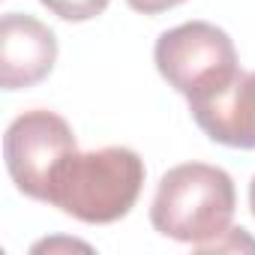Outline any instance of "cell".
<instances>
[{"mask_svg":"<svg viewBox=\"0 0 255 255\" xmlns=\"http://www.w3.org/2000/svg\"><path fill=\"white\" fill-rule=\"evenodd\" d=\"M57 63V36L48 24L27 12L0 18V84L3 90L33 87Z\"/></svg>","mask_w":255,"mask_h":255,"instance_id":"obj_5","label":"cell"},{"mask_svg":"<svg viewBox=\"0 0 255 255\" xmlns=\"http://www.w3.org/2000/svg\"><path fill=\"white\" fill-rule=\"evenodd\" d=\"M39 3L63 21H90L105 12L108 0H39Z\"/></svg>","mask_w":255,"mask_h":255,"instance_id":"obj_7","label":"cell"},{"mask_svg":"<svg viewBox=\"0 0 255 255\" xmlns=\"http://www.w3.org/2000/svg\"><path fill=\"white\" fill-rule=\"evenodd\" d=\"M126 3L141 15H159V12H168V9L186 3V0H126Z\"/></svg>","mask_w":255,"mask_h":255,"instance_id":"obj_8","label":"cell"},{"mask_svg":"<svg viewBox=\"0 0 255 255\" xmlns=\"http://www.w3.org/2000/svg\"><path fill=\"white\" fill-rule=\"evenodd\" d=\"M249 210H252V216H255V177H252V183H249Z\"/></svg>","mask_w":255,"mask_h":255,"instance_id":"obj_9","label":"cell"},{"mask_svg":"<svg viewBox=\"0 0 255 255\" xmlns=\"http://www.w3.org/2000/svg\"><path fill=\"white\" fill-rule=\"evenodd\" d=\"M75 150L78 141L72 126L48 108H30L18 114L3 135L6 171L18 192L36 201H48V186L57 165Z\"/></svg>","mask_w":255,"mask_h":255,"instance_id":"obj_4","label":"cell"},{"mask_svg":"<svg viewBox=\"0 0 255 255\" xmlns=\"http://www.w3.org/2000/svg\"><path fill=\"white\" fill-rule=\"evenodd\" d=\"M189 111L210 141L255 150V72H240L216 96L192 102Z\"/></svg>","mask_w":255,"mask_h":255,"instance_id":"obj_6","label":"cell"},{"mask_svg":"<svg viewBox=\"0 0 255 255\" xmlns=\"http://www.w3.org/2000/svg\"><path fill=\"white\" fill-rule=\"evenodd\" d=\"M234 207L237 192L228 171L207 162H183L162 174L150 204V222L162 237L204 252L231 228Z\"/></svg>","mask_w":255,"mask_h":255,"instance_id":"obj_2","label":"cell"},{"mask_svg":"<svg viewBox=\"0 0 255 255\" xmlns=\"http://www.w3.org/2000/svg\"><path fill=\"white\" fill-rule=\"evenodd\" d=\"M153 63L189 105L216 96L243 72L231 36L210 21H186L165 30L153 45Z\"/></svg>","mask_w":255,"mask_h":255,"instance_id":"obj_3","label":"cell"},{"mask_svg":"<svg viewBox=\"0 0 255 255\" xmlns=\"http://www.w3.org/2000/svg\"><path fill=\"white\" fill-rule=\"evenodd\" d=\"M144 159L132 147L69 153L48 186V204L87 225H111L129 213L144 186Z\"/></svg>","mask_w":255,"mask_h":255,"instance_id":"obj_1","label":"cell"}]
</instances>
